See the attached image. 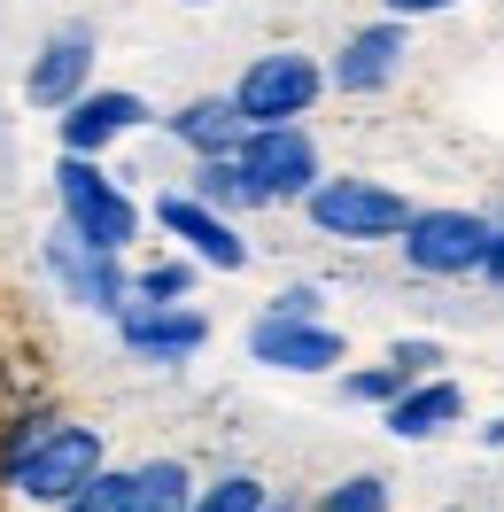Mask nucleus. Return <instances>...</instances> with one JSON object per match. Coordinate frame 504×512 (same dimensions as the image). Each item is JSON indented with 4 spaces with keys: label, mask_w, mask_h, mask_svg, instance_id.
<instances>
[{
    "label": "nucleus",
    "mask_w": 504,
    "mask_h": 512,
    "mask_svg": "<svg viewBox=\"0 0 504 512\" xmlns=\"http://www.w3.org/2000/svg\"><path fill=\"white\" fill-rule=\"evenodd\" d=\"M311 512H388V481L380 474H349V481H334V489H318Z\"/></svg>",
    "instance_id": "obj_20"
},
{
    "label": "nucleus",
    "mask_w": 504,
    "mask_h": 512,
    "mask_svg": "<svg viewBox=\"0 0 504 512\" xmlns=\"http://www.w3.org/2000/svg\"><path fill=\"white\" fill-rule=\"evenodd\" d=\"M404 55H411V16H380V24H365V32L342 39L334 86H342V94H380V86L404 70Z\"/></svg>",
    "instance_id": "obj_11"
},
{
    "label": "nucleus",
    "mask_w": 504,
    "mask_h": 512,
    "mask_svg": "<svg viewBox=\"0 0 504 512\" xmlns=\"http://www.w3.org/2000/svg\"><path fill=\"white\" fill-rule=\"evenodd\" d=\"M303 210H311V225L326 241H388V233L411 225V202L396 187H380V179H318Z\"/></svg>",
    "instance_id": "obj_3"
},
{
    "label": "nucleus",
    "mask_w": 504,
    "mask_h": 512,
    "mask_svg": "<svg viewBox=\"0 0 504 512\" xmlns=\"http://www.w3.org/2000/svg\"><path fill=\"white\" fill-rule=\"evenodd\" d=\"M435 8H450V0H388V16H435Z\"/></svg>",
    "instance_id": "obj_26"
},
{
    "label": "nucleus",
    "mask_w": 504,
    "mask_h": 512,
    "mask_svg": "<svg viewBox=\"0 0 504 512\" xmlns=\"http://www.w3.org/2000/svg\"><path fill=\"white\" fill-rule=\"evenodd\" d=\"M132 125H148V101L101 86V94H78L63 109V148H70V156H101V148H109V140H125Z\"/></svg>",
    "instance_id": "obj_13"
},
{
    "label": "nucleus",
    "mask_w": 504,
    "mask_h": 512,
    "mask_svg": "<svg viewBox=\"0 0 504 512\" xmlns=\"http://www.w3.org/2000/svg\"><path fill=\"white\" fill-rule=\"evenodd\" d=\"M318 94H326V70H318L311 55H295V47L256 55V63L241 70V86H233V101H241L249 125H295Z\"/></svg>",
    "instance_id": "obj_4"
},
{
    "label": "nucleus",
    "mask_w": 504,
    "mask_h": 512,
    "mask_svg": "<svg viewBox=\"0 0 504 512\" xmlns=\"http://www.w3.org/2000/svg\"><path fill=\"white\" fill-rule=\"evenodd\" d=\"M404 388H411V373L396 365V357H388V365H365V373H349L342 396H349V404H380V412H388V404H396Z\"/></svg>",
    "instance_id": "obj_21"
},
{
    "label": "nucleus",
    "mask_w": 504,
    "mask_h": 512,
    "mask_svg": "<svg viewBox=\"0 0 504 512\" xmlns=\"http://www.w3.org/2000/svg\"><path fill=\"white\" fill-rule=\"evenodd\" d=\"M481 443H489V450H504V419H497V427H481Z\"/></svg>",
    "instance_id": "obj_27"
},
{
    "label": "nucleus",
    "mask_w": 504,
    "mask_h": 512,
    "mask_svg": "<svg viewBox=\"0 0 504 512\" xmlns=\"http://www.w3.org/2000/svg\"><path fill=\"white\" fill-rule=\"evenodd\" d=\"M117 342L132 357H156V365H179L210 342V319L202 311H179V303H132L125 319H117Z\"/></svg>",
    "instance_id": "obj_12"
},
{
    "label": "nucleus",
    "mask_w": 504,
    "mask_h": 512,
    "mask_svg": "<svg viewBox=\"0 0 504 512\" xmlns=\"http://www.w3.org/2000/svg\"><path fill=\"white\" fill-rule=\"evenodd\" d=\"M194 194L210 202V210H264V194H256V179H249V163L241 156H194Z\"/></svg>",
    "instance_id": "obj_16"
},
{
    "label": "nucleus",
    "mask_w": 504,
    "mask_h": 512,
    "mask_svg": "<svg viewBox=\"0 0 504 512\" xmlns=\"http://www.w3.org/2000/svg\"><path fill=\"white\" fill-rule=\"evenodd\" d=\"M55 194H63V225H78L94 249L125 256L132 241H140V210H132V194L101 171V156H70L55 163Z\"/></svg>",
    "instance_id": "obj_1"
},
{
    "label": "nucleus",
    "mask_w": 504,
    "mask_h": 512,
    "mask_svg": "<svg viewBox=\"0 0 504 512\" xmlns=\"http://www.w3.org/2000/svg\"><path fill=\"white\" fill-rule=\"evenodd\" d=\"M156 225H163V233H179V241L194 249V264H210V272H241V264H249L241 225L225 218V210H210L202 194H163V202H156Z\"/></svg>",
    "instance_id": "obj_8"
},
{
    "label": "nucleus",
    "mask_w": 504,
    "mask_h": 512,
    "mask_svg": "<svg viewBox=\"0 0 504 512\" xmlns=\"http://www.w3.org/2000/svg\"><path fill=\"white\" fill-rule=\"evenodd\" d=\"M272 505V489L256 474H225V481H210L202 497H194V512H264Z\"/></svg>",
    "instance_id": "obj_19"
},
{
    "label": "nucleus",
    "mask_w": 504,
    "mask_h": 512,
    "mask_svg": "<svg viewBox=\"0 0 504 512\" xmlns=\"http://www.w3.org/2000/svg\"><path fill=\"white\" fill-rule=\"evenodd\" d=\"M94 474H101V435H94V427H55V435L16 466L8 489H16L24 505H70Z\"/></svg>",
    "instance_id": "obj_6"
},
{
    "label": "nucleus",
    "mask_w": 504,
    "mask_h": 512,
    "mask_svg": "<svg viewBox=\"0 0 504 512\" xmlns=\"http://www.w3.org/2000/svg\"><path fill=\"white\" fill-rule=\"evenodd\" d=\"M63 512H140V466H132V474H109V466H101Z\"/></svg>",
    "instance_id": "obj_18"
},
{
    "label": "nucleus",
    "mask_w": 504,
    "mask_h": 512,
    "mask_svg": "<svg viewBox=\"0 0 504 512\" xmlns=\"http://www.w3.org/2000/svg\"><path fill=\"white\" fill-rule=\"evenodd\" d=\"M481 280H489V288H504V225H497V249H489V264H481Z\"/></svg>",
    "instance_id": "obj_25"
},
{
    "label": "nucleus",
    "mask_w": 504,
    "mask_h": 512,
    "mask_svg": "<svg viewBox=\"0 0 504 512\" xmlns=\"http://www.w3.org/2000/svg\"><path fill=\"white\" fill-rule=\"evenodd\" d=\"M187 288H194V264H148L132 280V303H179Z\"/></svg>",
    "instance_id": "obj_22"
},
{
    "label": "nucleus",
    "mask_w": 504,
    "mask_h": 512,
    "mask_svg": "<svg viewBox=\"0 0 504 512\" xmlns=\"http://www.w3.org/2000/svg\"><path fill=\"white\" fill-rule=\"evenodd\" d=\"M489 249H497V225L481 210H411L404 225V264L427 280H466L489 264Z\"/></svg>",
    "instance_id": "obj_2"
},
{
    "label": "nucleus",
    "mask_w": 504,
    "mask_h": 512,
    "mask_svg": "<svg viewBox=\"0 0 504 512\" xmlns=\"http://www.w3.org/2000/svg\"><path fill=\"white\" fill-rule=\"evenodd\" d=\"M388 357H396V365H404L411 381H419V373H427V365H442V350H435V342H396V350H388Z\"/></svg>",
    "instance_id": "obj_24"
},
{
    "label": "nucleus",
    "mask_w": 504,
    "mask_h": 512,
    "mask_svg": "<svg viewBox=\"0 0 504 512\" xmlns=\"http://www.w3.org/2000/svg\"><path fill=\"white\" fill-rule=\"evenodd\" d=\"M86 78H94V24H63L24 70V101L32 109H70L86 94Z\"/></svg>",
    "instance_id": "obj_9"
},
{
    "label": "nucleus",
    "mask_w": 504,
    "mask_h": 512,
    "mask_svg": "<svg viewBox=\"0 0 504 512\" xmlns=\"http://www.w3.org/2000/svg\"><path fill=\"white\" fill-rule=\"evenodd\" d=\"M163 132L194 148V156H241V140H249V117H241V101L233 94H194L187 109H171Z\"/></svg>",
    "instance_id": "obj_14"
},
{
    "label": "nucleus",
    "mask_w": 504,
    "mask_h": 512,
    "mask_svg": "<svg viewBox=\"0 0 504 512\" xmlns=\"http://www.w3.org/2000/svg\"><path fill=\"white\" fill-rule=\"evenodd\" d=\"M47 272L63 280L70 303H86V311H101V319H125V311H132L125 264H117L109 249H94L78 225H55V233H47Z\"/></svg>",
    "instance_id": "obj_5"
},
{
    "label": "nucleus",
    "mask_w": 504,
    "mask_h": 512,
    "mask_svg": "<svg viewBox=\"0 0 504 512\" xmlns=\"http://www.w3.org/2000/svg\"><path fill=\"white\" fill-rule=\"evenodd\" d=\"M241 163H249V179H256V194H264V202H311V187L326 179L303 125H249Z\"/></svg>",
    "instance_id": "obj_7"
},
{
    "label": "nucleus",
    "mask_w": 504,
    "mask_h": 512,
    "mask_svg": "<svg viewBox=\"0 0 504 512\" xmlns=\"http://www.w3.org/2000/svg\"><path fill=\"white\" fill-rule=\"evenodd\" d=\"M194 474L179 466V458H148L140 466V512H194Z\"/></svg>",
    "instance_id": "obj_17"
},
{
    "label": "nucleus",
    "mask_w": 504,
    "mask_h": 512,
    "mask_svg": "<svg viewBox=\"0 0 504 512\" xmlns=\"http://www.w3.org/2000/svg\"><path fill=\"white\" fill-rule=\"evenodd\" d=\"M466 419V388L458 381H411L396 404H388V435L396 443H427L442 427H458Z\"/></svg>",
    "instance_id": "obj_15"
},
{
    "label": "nucleus",
    "mask_w": 504,
    "mask_h": 512,
    "mask_svg": "<svg viewBox=\"0 0 504 512\" xmlns=\"http://www.w3.org/2000/svg\"><path fill=\"white\" fill-rule=\"evenodd\" d=\"M249 357L256 365H272V373H326V365H342V334L318 319H264L249 326Z\"/></svg>",
    "instance_id": "obj_10"
},
{
    "label": "nucleus",
    "mask_w": 504,
    "mask_h": 512,
    "mask_svg": "<svg viewBox=\"0 0 504 512\" xmlns=\"http://www.w3.org/2000/svg\"><path fill=\"white\" fill-rule=\"evenodd\" d=\"M272 319H318V288H280L272 295Z\"/></svg>",
    "instance_id": "obj_23"
},
{
    "label": "nucleus",
    "mask_w": 504,
    "mask_h": 512,
    "mask_svg": "<svg viewBox=\"0 0 504 512\" xmlns=\"http://www.w3.org/2000/svg\"><path fill=\"white\" fill-rule=\"evenodd\" d=\"M264 512H295V497H272V505H264Z\"/></svg>",
    "instance_id": "obj_28"
}]
</instances>
